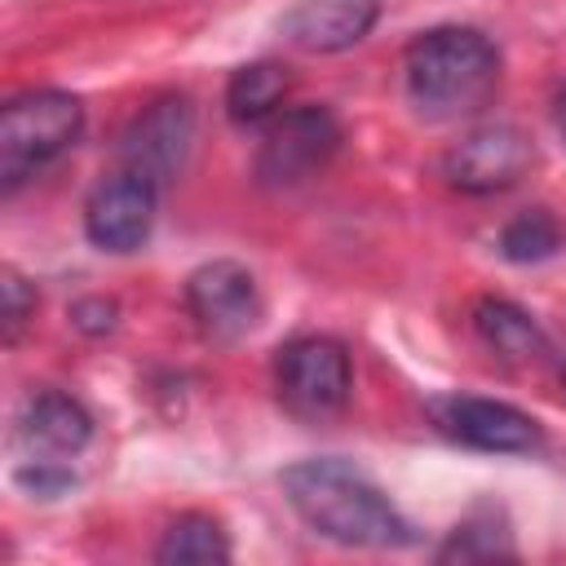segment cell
I'll return each instance as SVG.
<instances>
[{
	"label": "cell",
	"mask_w": 566,
	"mask_h": 566,
	"mask_svg": "<svg viewBox=\"0 0 566 566\" xmlns=\"http://www.w3.org/2000/svg\"><path fill=\"white\" fill-rule=\"evenodd\" d=\"M283 491L287 504L301 513V522L332 544L407 548L416 539L411 522L389 504V495L336 455H318L283 469Z\"/></svg>",
	"instance_id": "6da1fadb"
},
{
	"label": "cell",
	"mask_w": 566,
	"mask_h": 566,
	"mask_svg": "<svg viewBox=\"0 0 566 566\" xmlns=\"http://www.w3.org/2000/svg\"><path fill=\"white\" fill-rule=\"evenodd\" d=\"M402 84L424 119H469L500 88V53L473 27H433L407 44Z\"/></svg>",
	"instance_id": "7a4b0ae2"
},
{
	"label": "cell",
	"mask_w": 566,
	"mask_h": 566,
	"mask_svg": "<svg viewBox=\"0 0 566 566\" xmlns=\"http://www.w3.org/2000/svg\"><path fill=\"white\" fill-rule=\"evenodd\" d=\"M84 128V102L62 88H27L0 115V181L18 190L44 164L75 146Z\"/></svg>",
	"instance_id": "3957f363"
},
{
	"label": "cell",
	"mask_w": 566,
	"mask_h": 566,
	"mask_svg": "<svg viewBox=\"0 0 566 566\" xmlns=\"http://www.w3.org/2000/svg\"><path fill=\"white\" fill-rule=\"evenodd\" d=\"M274 389L279 402L296 416V420H332L345 411L349 389H354V371H349V354L340 340L332 336H296L279 349L274 358Z\"/></svg>",
	"instance_id": "277c9868"
},
{
	"label": "cell",
	"mask_w": 566,
	"mask_h": 566,
	"mask_svg": "<svg viewBox=\"0 0 566 566\" xmlns=\"http://www.w3.org/2000/svg\"><path fill=\"white\" fill-rule=\"evenodd\" d=\"M336 146H340V124L332 119L327 106L279 111L265 128V142L256 155V177L265 186H301L332 164Z\"/></svg>",
	"instance_id": "5b68a950"
},
{
	"label": "cell",
	"mask_w": 566,
	"mask_h": 566,
	"mask_svg": "<svg viewBox=\"0 0 566 566\" xmlns=\"http://www.w3.org/2000/svg\"><path fill=\"white\" fill-rule=\"evenodd\" d=\"M433 424L473 451H491V455H526L539 447V420L526 416L513 402L500 398H478V394H447L429 402Z\"/></svg>",
	"instance_id": "8992f818"
},
{
	"label": "cell",
	"mask_w": 566,
	"mask_h": 566,
	"mask_svg": "<svg viewBox=\"0 0 566 566\" xmlns=\"http://www.w3.org/2000/svg\"><path fill=\"white\" fill-rule=\"evenodd\" d=\"M535 164V146L513 124H482L442 155V177L464 195H500Z\"/></svg>",
	"instance_id": "52a82bcc"
},
{
	"label": "cell",
	"mask_w": 566,
	"mask_h": 566,
	"mask_svg": "<svg viewBox=\"0 0 566 566\" xmlns=\"http://www.w3.org/2000/svg\"><path fill=\"white\" fill-rule=\"evenodd\" d=\"M159 186L142 172H111L84 199V234L102 252H133L150 239Z\"/></svg>",
	"instance_id": "ba28073f"
},
{
	"label": "cell",
	"mask_w": 566,
	"mask_h": 566,
	"mask_svg": "<svg viewBox=\"0 0 566 566\" xmlns=\"http://www.w3.org/2000/svg\"><path fill=\"white\" fill-rule=\"evenodd\" d=\"M186 310L212 340H239L261 323V287L239 261H208L186 279Z\"/></svg>",
	"instance_id": "9c48e42d"
},
{
	"label": "cell",
	"mask_w": 566,
	"mask_h": 566,
	"mask_svg": "<svg viewBox=\"0 0 566 566\" xmlns=\"http://www.w3.org/2000/svg\"><path fill=\"white\" fill-rule=\"evenodd\" d=\"M190 142H195V106H190V97H159L128 124L124 164H128V172H142L155 186H164L186 168Z\"/></svg>",
	"instance_id": "30bf717a"
},
{
	"label": "cell",
	"mask_w": 566,
	"mask_h": 566,
	"mask_svg": "<svg viewBox=\"0 0 566 566\" xmlns=\"http://www.w3.org/2000/svg\"><path fill=\"white\" fill-rule=\"evenodd\" d=\"M93 438V416L57 389H40L18 411V447L35 469H62Z\"/></svg>",
	"instance_id": "8fae6325"
},
{
	"label": "cell",
	"mask_w": 566,
	"mask_h": 566,
	"mask_svg": "<svg viewBox=\"0 0 566 566\" xmlns=\"http://www.w3.org/2000/svg\"><path fill=\"white\" fill-rule=\"evenodd\" d=\"M376 18H380V0H296L279 18V31L287 44L305 53H340L363 44Z\"/></svg>",
	"instance_id": "7c38bea8"
},
{
	"label": "cell",
	"mask_w": 566,
	"mask_h": 566,
	"mask_svg": "<svg viewBox=\"0 0 566 566\" xmlns=\"http://www.w3.org/2000/svg\"><path fill=\"white\" fill-rule=\"evenodd\" d=\"M473 327H478V336H482L500 358L535 363V358L548 354V340H544L539 323H535L526 310H517L513 301H500V296L478 301V310H473Z\"/></svg>",
	"instance_id": "4fadbf2b"
},
{
	"label": "cell",
	"mask_w": 566,
	"mask_h": 566,
	"mask_svg": "<svg viewBox=\"0 0 566 566\" xmlns=\"http://www.w3.org/2000/svg\"><path fill=\"white\" fill-rule=\"evenodd\" d=\"M287 66L279 62H248L226 80V115L234 124H265L283 111L287 97Z\"/></svg>",
	"instance_id": "5bb4252c"
},
{
	"label": "cell",
	"mask_w": 566,
	"mask_h": 566,
	"mask_svg": "<svg viewBox=\"0 0 566 566\" xmlns=\"http://www.w3.org/2000/svg\"><path fill=\"white\" fill-rule=\"evenodd\" d=\"M155 562L164 566H217L230 562V535L221 531L217 517L208 513H181L177 522H168Z\"/></svg>",
	"instance_id": "9a60e30c"
},
{
	"label": "cell",
	"mask_w": 566,
	"mask_h": 566,
	"mask_svg": "<svg viewBox=\"0 0 566 566\" xmlns=\"http://www.w3.org/2000/svg\"><path fill=\"white\" fill-rule=\"evenodd\" d=\"M562 243H566V230L548 208H526L500 230V256L517 261V265L548 261L562 252Z\"/></svg>",
	"instance_id": "2e32d148"
},
{
	"label": "cell",
	"mask_w": 566,
	"mask_h": 566,
	"mask_svg": "<svg viewBox=\"0 0 566 566\" xmlns=\"http://www.w3.org/2000/svg\"><path fill=\"white\" fill-rule=\"evenodd\" d=\"M0 292H4V340L13 345L22 336V327L35 318V287L18 270H4Z\"/></svg>",
	"instance_id": "e0dca14e"
},
{
	"label": "cell",
	"mask_w": 566,
	"mask_h": 566,
	"mask_svg": "<svg viewBox=\"0 0 566 566\" xmlns=\"http://www.w3.org/2000/svg\"><path fill=\"white\" fill-rule=\"evenodd\" d=\"M553 128H557L562 142H566V80H562L557 93H553Z\"/></svg>",
	"instance_id": "ac0fdd59"
}]
</instances>
